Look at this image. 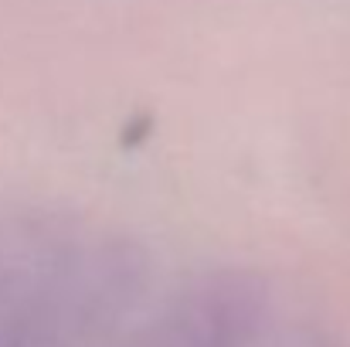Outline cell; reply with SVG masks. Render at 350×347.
Here are the masks:
<instances>
[{
	"label": "cell",
	"instance_id": "obj_1",
	"mask_svg": "<svg viewBox=\"0 0 350 347\" xmlns=\"http://www.w3.org/2000/svg\"><path fill=\"white\" fill-rule=\"evenodd\" d=\"M0 347H340L262 276L163 269L92 218L0 259Z\"/></svg>",
	"mask_w": 350,
	"mask_h": 347
}]
</instances>
